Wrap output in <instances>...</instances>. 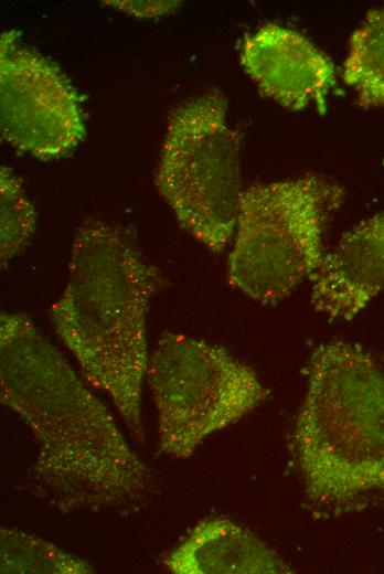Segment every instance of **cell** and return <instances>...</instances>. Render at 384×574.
Here are the masks:
<instances>
[{
    "instance_id": "obj_1",
    "label": "cell",
    "mask_w": 384,
    "mask_h": 574,
    "mask_svg": "<svg viewBox=\"0 0 384 574\" xmlns=\"http://www.w3.org/2000/svg\"><path fill=\"white\" fill-rule=\"evenodd\" d=\"M0 387L1 403L22 419L35 445L22 479L34 499L66 515H128L151 501L152 470L25 312H1Z\"/></svg>"
},
{
    "instance_id": "obj_2",
    "label": "cell",
    "mask_w": 384,
    "mask_h": 574,
    "mask_svg": "<svg viewBox=\"0 0 384 574\" xmlns=\"http://www.w3.org/2000/svg\"><path fill=\"white\" fill-rule=\"evenodd\" d=\"M162 283L128 233L88 217L75 233L64 290L49 310L83 376L110 397L137 440L143 439L147 315Z\"/></svg>"
},
{
    "instance_id": "obj_3",
    "label": "cell",
    "mask_w": 384,
    "mask_h": 574,
    "mask_svg": "<svg viewBox=\"0 0 384 574\" xmlns=\"http://www.w3.org/2000/svg\"><path fill=\"white\" fill-rule=\"evenodd\" d=\"M290 451L314 517L384 503V357L341 340L312 351Z\"/></svg>"
},
{
    "instance_id": "obj_4",
    "label": "cell",
    "mask_w": 384,
    "mask_h": 574,
    "mask_svg": "<svg viewBox=\"0 0 384 574\" xmlns=\"http://www.w3.org/2000/svg\"><path fill=\"white\" fill-rule=\"evenodd\" d=\"M343 200V188L317 173L243 189L228 257L230 285L263 304L290 295L319 267L324 228Z\"/></svg>"
},
{
    "instance_id": "obj_5",
    "label": "cell",
    "mask_w": 384,
    "mask_h": 574,
    "mask_svg": "<svg viewBox=\"0 0 384 574\" xmlns=\"http://www.w3.org/2000/svg\"><path fill=\"white\" fill-rule=\"evenodd\" d=\"M241 135L216 91L191 97L169 116L154 184L180 225L213 253L230 243L241 188Z\"/></svg>"
},
{
    "instance_id": "obj_6",
    "label": "cell",
    "mask_w": 384,
    "mask_h": 574,
    "mask_svg": "<svg viewBox=\"0 0 384 574\" xmlns=\"http://www.w3.org/2000/svg\"><path fill=\"white\" fill-rule=\"evenodd\" d=\"M147 379L161 454L190 457L210 435L263 404L269 391L257 373L220 344L163 332L149 354Z\"/></svg>"
},
{
    "instance_id": "obj_7",
    "label": "cell",
    "mask_w": 384,
    "mask_h": 574,
    "mask_svg": "<svg viewBox=\"0 0 384 574\" xmlns=\"http://www.w3.org/2000/svg\"><path fill=\"white\" fill-rule=\"evenodd\" d=\"M9 30L0 38V127L17 150L42 160L67 156L85 136L78 93L52 61Z\"/></svg>"
},
{
    "instance_id": "obj_8",
    "label": "cell",
    "mask_w": 384,
    "mask_h": 574,
    "mask_svg": "<svg viewBox=\"0 0 384 574\" xmlns=\"http://www.w3.org/2000/svg\"><path fill=\"white\" fill-rule=\"evenodd\" d=\"M239 57L260 92L288 109L311 105L323 109L335 82L334 66L321 50L301 33L276 23L247 35Z\"/></svg>"
},
{
    "instance_id": "obj_9",
    "label": "cell",
    "mask_w": 384,
    "mask_h": 574,
    "mask_svg": "<svg viewBox=\"0 0 384 574\" xmlns=\"http://www.w3.org/2000/svg\"><path fill=\"white\" fill-rule=\"evenodd\" d=\"M313 309L351 320L384 289V213L344 233L311 276Z\"/></svg>"
},
{
    "instance_id": "obj_10",
    "label": "cell",
    "mask_w": 384,
    "mask_h": 574,
    "mask_svg": "<svg viewBox=\"0 0 384 574\" xmlns=\"http://www.w3.org/2000/svg\"><path fill=\"white\" fill-rule=\"evenodd\" d=\"M174 574L291 573V567L263 540L225 517L199 521L163 557Z\"/></svg>"
},
{
    "instance_id": "obj_11",
    "label": "cell",
    "mask_w": 384,
    "mask_h": 574,
    "mask_svg": "<svg viewBox=\"0 0 384 574\" xmlns=\"http://www.w3.org/2000/svg\"><path fill=\"white\" fill-rule=\"evenodd\" d=\"M342 77L362 108L384 106V6L371 10L352 33Z\"/></svg>"
},
{
    "instance_id": "obj_12",
    "label": "cell",
    "mask_w": 384,
    "mask_h": 574,
    "mask_svg": "<svg viewBox=\"0 0 384 574\" xmlns=\"http://www.w3.org/2000/svg\"><path fill=\"white\" fill-rule=\"evenodd\" d=\"M2 574H89L94 566L55 544L17 529L0 530Z\"/></svg>"
},
{
    "instance_id": "obj_13",
    "label": "cell",
    "mask_w": 384,
    "mask_h": 574,
    "mask_svg": "<svg viewBox=\"0 0 384 574\" xmlns=\"http://www.w3.org/2000/svg\"><path fill=\"white\" fill-rule=\"evenodd\" d=\"M36 227V212L23 183L7 167L0 169V259L1 266L30 242Z\"/></svg>"
},
{
    "instance_id": "obj_14",
    "label": "cell",
    "mask_w": 384,
    "mask_h": 574,
    "mask_svg": "<svg viewBox=\"0 0 384 574\" xmlns=\"http://www.w3.org/2000/svg\"><path fill=\"white\" fill-rule=\"evenodd\" d=\"M110 7L138 18H150L174 12L180 1H103Z\"/></svg>"
}]
</instances>
